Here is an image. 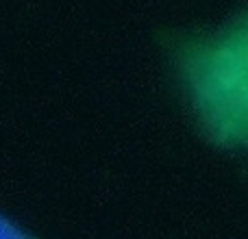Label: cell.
<instances>
[{
	"instance_id": "6da1fadb",
	"label": "cell",
	"mask_w": 248,
	"mask_h": 239,
	"mask_svg": "<svg viewBox=\"0 0 248 239\" xmlns=\"http://www.w3.org/2000/svg\"><path fill=\"white\" fill-rule=\"evenodd\" d=\"M159 42L198 135L248 165V7L216 24L166 30Z\"/></svg>"
},
{
	"instance_id": "7a4b0ae2",
	"label": "cell",
	"mask_w": 248,
	"mask_h": 239,
	"mask_svg": "<svg viewBox=\"0 0 248 239\" xmlns=\"http://www.w3.org/2000/svg\"><path fill=\"white\" fill-rule=\"evenodd\" d=\"M0 239H39V237L0 211Z\"/></svg>"
}]
</instances>
